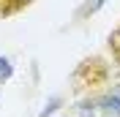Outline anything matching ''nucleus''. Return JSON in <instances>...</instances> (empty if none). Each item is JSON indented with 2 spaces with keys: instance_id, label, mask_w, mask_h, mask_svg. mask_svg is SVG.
Segmentation results:
<instances>
[{
  "instance_id": "obj_1",
  "label": "nucleus",
  "mask_w": 120,
  "mask_h": 117,
  "mask_svg": "<svg viewBox=\"0 0 120 117\" xmlns=\"http://www.w3.org/2000/svg\"><path fill=\"white\" fill-rule=\"evenodd\" d=\"M101 112H104L106 117H120V93L104 95V98H101Z\"/></svg>"
},
{
  "instance_id": "obj_2",
  "label": "nucleus",
  "mask_w": 120,
  "mask_h": 117,
  "mask_svg": "<svg viewBox=\"0 0 120 117\" xmlns=\"http://www.w3.org/2000/svg\"><path fill=\"white\" fill-rule=\"evenodd\" d=\"M60 103H63V98H60V95H52V98L44 103V109H41V114H38V117H49V114H55Z\"/></svg>"
},
{
  "instance_id": "obj_3",
  "label": "nucleus",
  "mask_w": 120,
  "mask_h": 117,
  "mask_svg": "<svg viewBox=\"0 0 120 117\" xmlns=\"http://www.w3.org/2000/svg\"><path fill=\"white\" fill-rule=\"evenodd\" d=\"M11 73H14V66H11V60H8V57H0V84L11 79Z\"/></svg>"
},
{
  "instance_id": "obj_4",
  "label": "nucleus",
  "mask_w": 120,
  "mask_h": 117,
  "mask_svg": "<svg viewBox=\"0 0 120 117\" xmlns=\"http://www.w3.org/2000/svg\"><path fill=\"white\" fill-rule=\"evenodd\" d=\"M104 3H106V0H87V3L82 6V11H79V14H82V16H87V14H96V11H98L101 6H104Z\"/></svg>"
},
{
  "instance_id": "obj_5",
  "label": "nucleus",
  "mask_w": 120,
  "mask_h": 117,
  "mask_svg": "<svg viewBox=\"0 0 120 117\" xmlns=\"http://www.w3.org/2000/svg\"><path fill=\"white\" fill-rule=\"evenodd\" d=\"M79 117H96V103H93V101L79 103Z\"/></svg>"
},
{
  "instance_id": "obj_6",
  "label": "nucleus",
  "mask_w": 120,
  "mask_h": 117,
  "mask_svg": "<svg viewBox=\"0 0 120 117\" xmlns=\"http://www.w3.org/2000/svg\"><path fill=\"white\" fill-rule=\"evenodd\" d=\"M22 3H30V0H16V3H14V8H19Z\"/></svg>"
},
{
  "instance_id": "obj_7",
  "label": "nucleus",
  "mask_w": 120,
  "mask_h": 117,
  "mask_svg": "<svg viewBox=\"0 0 120 117\" xmlns=\"http://www.w3.org/2000/svg\"><path fill=\"white\" fill-rule=\"evenodd\" d=\"M115 41H117V44H120V30H117V36H115Z\"/></svg>"
}]
</instances>
